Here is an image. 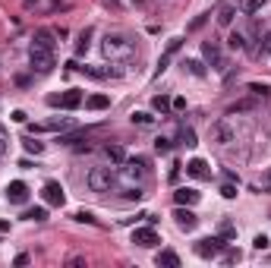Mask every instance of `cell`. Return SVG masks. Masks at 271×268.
<instances>
[{
  "label": "cell",
  "instance_id": "1",
  "mask_svg": "<svg viewBox=\"0 0 271 268\" xmlns=\"http://www.w3.org/2000/svg\"><path fill=\"white\" fill-rule=\"evenodd\" d=\"M85 183H88L92 193H111V186L117 183V177H114L111 167H92L88 177H85Z\"/></svg>",
  "mask_w": 271,
  "mask_h": 268
},
{
  "label": "cell",
  "instance_id": "2",
  "mask_svg": "<svg viewBox=\"0 0 271 268\" xmlns=\"http://www.w3.org/2000/svg\"><path fill=\"white\" fill-rule=\"evenodd\" d=\"M104 54H108V57H126V54H133V41H129V35L108 32V38H104Z\"/></svg>",
  "mask_w": 271,
  "mask_h": 268
},
{
  "label": "cell",
  "instance_id": "3",
  "mask_svg": "<svg viewBox=\"0 0 271 268\" xmlns=\"http://www.w3.org/2000/svg\"><path fill=\"white\" fill-rule=\"evenodd\" d=\"M29 63H32V69L35 73H51L54 69V54L51 51H44V48H32V54H29Z\"/></svg>",
  "mask_w": 271,
  "mask_h": 268
},
{
  "label": "cell",
  "instance_id": "4",
  "mask_svg": "<svg viewBox=\"0 0 271 268\" xmlns=\"http://www.w3.org/2000/svg\"><path fill=\"white\" fill-rule=\"evenodd\" d=\"M224 237H205V240H199L196 243V255H202V259H215V255L224 252Z\"/></svg>",
  "mask_w": 271,
  "mask_h": 268
},
{
  "label": "cell",
  "instance_id": "5",
  "mask_svg": "<svg viewBox=\"0 0 271 268\" xmlns=\"http://www.w3.org/2000/svg\"><path fill=\"white\" fill-rule=\"evenodd\" d=\"M133 243H136V246H142V249L158 246V243H161V237H158L155 224H148V227H136V230H133Z\"/></svg>",
  "mask_w": 271,
  "mask_h": 268
},
{
  "label": "cell",
  "instance_id": "6",
  "mask_svg": "<svg viewBox=\"0 0 271 268\" xmlns=\"http://www.w3.org/2000/svg\"><path fill=\"white\" fill-rule=\"evenodd\" d=\"M173 221H176V227H180V230H186V234L199 227V218H196V212H193L190 205H176V212H173Z\"/></svg>",
  "mask_w": 271,
  "mask_h": 268
},
{
  "label": "cell",
  "instance_id": "7",
  "mask_svg": "<svg viewBox=\"0 0 271 268\" xmlns=\"http://www.w3.org/2000/svg\"><path fill=\"white\" fill-rule=\"evenodd\" d=\"M41 199L48 202V205H57V208H60V205L66 202V196H63V186L57 183V180H48V183H44V190H41Z\"/></svg>",
  "mask_w": 271,
  "mask_h": 268
},
{
  "label": "cell",
  "instance_id": "8",
  "mask_svg": "<svg viewBox=\"0 0 271 268\" xmlns=\"http://www.w3.org/2000/svg\"><path fill=\"white\" fill-rule=\"evenodd\" d=\"M202 57L208 60V66L224 69V51H221V44H218V41H205V44H202Z\"/></svg>",
  "mask_w": 271,
  "mask_h": 268
},
{
  "label": "cell",
  "instance_id": "9",
  "mask_svg": "<svg viewBox=\"0 0 271 268\" xmlns=\"http://www.w3.org/2000/svg\"><path fill=\"white\" fill-rule=\"evenodd\" d=\"M211 136H215V142H221V145H230L233 139H237V130L227 123V120H221V123H215L211 126Z\"/></svg>",
  "mask_w": 271,
  "mask_h": 268
},
{
  "label": "cell",
  "instance_id": "10",
  "mask_svg": "<svg viewBox=\"0 0 271 268\" xmlns=\"http://www.w3.org/2000/svg\"><path fill=\"white\" fill-rule=\"evenodd\" d=\"M7 199H10V202H16V205H22V202L29 199V186L22 183V180H13V183L7 186Z\"/></svg>",
  "mask_w": 271,
  "mask_h": 268
},
{
  "label": "cell",
  "instance_id": "11",
  "mask_svg": "<svg viewBox=\"0 0 271 268\" xmlns=\"http://www.w3.org/2000/svg\"><path fill=\"white\" fill-rule=\"evenodd\" d=\"M82 104H85V98H82L79 88H69V92H63V95H60V108L63 111H76V108H82Z\"/></svg>",
  "mask_w": 271,
  "mask_h": 268
},
{
  "label": "cell",
  "instance_id": "12",
  "mask_svg": "<svg viewBox=\"0 0 271 268\" xmlns=\"http://www.w3.org/2000/svg\"><path fill=\"white\" fill-rule=\"evenodd\" d=\"M186 173H190L193 180H208L211 177V170H208V164H205L202 158H193L190 164H186Z\"/></svg>",
  "mask_w": 271,
  "mask_h": 268
},
{
  "label": "cell",
  "instance_id": "13",
  "mask_svg": "<svg viewBox=\"0 0 271 268\" xmlns=\"http://www.w3.org/2000/svg\"><path fill=\"white\" fill-rule=\"evenodd\" d=\"M32 48L54 51V32H51V29H38V32H35V41H32Z\"/></svg>",
  "mask_w": 271,
  "mask_h": 268
},
{
  "label": "cell",
  "instance_id": "14",
  "mask_svg": "<svg viewBox=\"0 0 271 268\" xmlns=\"http://www.w3.org/2000/svg\"><path fill=\"white\" fill-rule=\"evenodd\" d=\"M173 202H176V205H196V202H199V193H196V190H186V186H180V190L173 193Z\"/></svg>",
  "mask_w": 271,
  "mask_h": 268
},
{
  "label": "cell",
  "instance_id": "15",
  "mask_svg": "<svg viewBox=\"0 0 271 268\" xmlns=\"http://www.w3.org/2000/svg\"><path fill=\"white\" fill-rule=\"evenodd\" d=\"M155 262L164 265V268H176V265H180V255H176L173 249H161V252L155 255Z\"/></svg>",
  "mask_w": 271,
  "mask_h": 268
},
{
  "label": "cell",
  "instance_id": "16",
  "mask_svg": "<svg viewBox=\"0 0 271 268\" xmlns=\"http://www.w3.org/2000/svg\"><path fill=\"white\" fill-rule=\"evenodd\" d=\"M262 7H265V0H240V4H237V10H240L243 16H252V13H258Z\"/></svg>",
  "mask_w": 271,
  "mask_h": 268
},
{
  "label": "cell",
  "instance_id": "17",
  "mask_svg": "<svg viewBox=\"0 0 271 268\" xmlns=\"http://www.w3.org/2000/svg\"><path fill=\"white\" fill-rule=\"evenodd\" d=\"M85 108H88V111H108V108H111V98H108V95H92V98L85 101Z\"/></svg>",
  "mask_w": 271,
  "mask_h": 268
},
{
  "label": "cell",
  "instance_id": "18",
  "mask_svg": "<svg viewBox=\"0 0 271 268\" xmlns=\"http://www.w3.org/2000/svg\"><path fill=\"white\" fill-rule=\"evenodd\" d=\"M104 151H108V158L114 161V164H123V161H126V151H123L120 145H108Z\"/></svg>",
  "mask_w": 271,
  "mask_h": 268
},
{
  "label": "cell",
  "instance_id": "19",
  "mask_svg": "<svg viewBox=\"0 0 271 268\" xmlns=\"http://www.w3.org/2000/svg\"><path fill=\"white\" fill-rule=\"evenodd\" d=\"M88 38H92V29H85V32H79V41H76V54H79V57H82V54L88 51V44H92Z\"/></svg>",
  "mask_w": 271,
  "mask_h": 268
},
{
  "label": "cell",
  "instance_id": "20",
  "mask_svg": "<svg viewBox=\"0 0 271 268\" xmlns=\"http://www.w3.org/2000/svg\"><path fill=\"white\" fill-rule=\"evenodd\" d=\"M227 48H230V51H243V48H246V38H243L240 32H230V38H227Z\"/></svg>",
  "mask_w": 271,
  "mask_h": 268
},
{
  "label": "cell",
  "instance_id": "21",
  "mask_svg": "<svg viewBox=\"0 0 271 268\" xmlns=\"http://www.w3.org/2000/svg\"><path fill=\"white\" fill-rule=\"evenodd\" d=\"M22 218H29V221H44V218H48V208H44V205H38V208H29V212L22 215Z\"/></svg>",
  "mask_w": 271,
  "mask_h": 268
},
{
  "label": "cell",
  "instance_id": "22",
  "mask_svg": "<svg viewBox=\"0 0 271 268\" xmlns=\"http://www.w3.org/2000/svg\"><path fill=\"white\" fill-rule=\"evenodd\" d=\"M151 108H155L158 114H167V111H170V98H164V95H155V101H151Z\"/></svg>",
  "mask_w": 271,
  "mask_h": 268
},
{
  "label": "cell",
  "instance_id": "23",
  "mask_svg": "<svg viewBox=\"0 0 271 268\" xmlns=\"http://www.w3.org/2000/svg\"><path fill=\"white\" fill-rule=\"evenodd\" d=\"M22 145H26V151H32V155H41V151H44V142H38V139H32V136Z\"/></svg>",
  "mask_w": 271,
  "mask_h": 268
},
{
  "label": "cell",
  "instance_id": "24",
  "mask_svg": "<svg viewBox=\"0 0 271 268\" xmlns=\"http://www.w3.org/2000/svg\"><path fill=\"white\" fill-rule=\"evenodd\" d=\"M233 16H237V10H233V7H224V10H221V16H218V22H221V26H230Z\"/></svg>",
  "mask_w": 271,
  "mask_h": 268
},
{
  "label": "cell",
  "instance_id": "25",
  "mask_svg": "<svg viewBox=\"0 0 271 268\" xmlns=\"http://www.w3.org/2000/svg\"><path fill=\"white\" fill-rule=\"evenodd\" d=\"M221 237L224 240H233V237H237V227H233L230 221H221Z\"/></svg>",
  "mask_w": 271,
  "mask_h": 268
},
{
  "label": "cell",
  "instance_id": "26",
  "mask_svg": "<svg viewBox=\"0 0 271 268\" xmlns=\"http://www.w3.org/2000/svg\"><path fill=\"white\" fill-rule=\"evenodd\" d=\"M133 123H139V126H148V123H151V114H145V111H136V114H133Z\"/></svg>",
  "mask_w": 271,
  "mask_h": 268
},
{
  "label": "cell",
  "instance_id": "27",
  "mask_svg": "<svg viewBox=\"0 0 271 268\" xmlns=\"http://www.w3.org/2000/svg\"><path fill=\"white\" fill-rule=\"evenodd\" d=\"M123 196H126V199H129V202H139V199H142V196H145V193H142V190H139V186H129V190H126Z\"/></svg>",
  "mask_w": 271,
  "mask_h": 268
},
{
  "label": "cell",
  "instance_id": "28",
  "mask_svg": "<svg viewBox=\"0 0 271 268\" xmlns=\"http://www.w3.org/2000/svg\"><path fill=\"white\" fill-rule=\"evenodd\" d=\"M249 92H252V95H262V98H271V88L268 85H258V82H252Z\"/></svg>",
  "mask_w": 271,
  "mask_h": 268
},
{
  "label": "cell",
  "instance_id": "29",
  "mask_svg": "<svg viewBox=\"0 0 271 268\" xmlns=\"http://www.w3.org/2000/svg\"><path fill=\"white\" fill-rule=\"evenodd\" d=\"M221 196H224V199H237V186H233V183H224V186H221Z\"/></svg>",
  "mask_w": 271,
  "mask_h": 268
},
{
  "label": "cell",
  "instance_id": "30",
  "mask_svg": "<svg viewBox=\"0 0 271 268\" xmlns=\"http://www.w3.org/2000/svg\"><path fill=\"white\" fill-rule=\"evenodd\" d=\"M180 139H183L186 145H196V133L190 130V126H183V130H180Z\"/></svg>",
  "mask_w": 271,
  "mask_h": 268
},
{
  "label": "cell",
  "instance_id": "31",
  "mask_svg": "<svg viewBox=\"0 0 271 268\" xmlns=\"http://www.w3.org/2000/svg\"><path fill=\"white\" fill-rule=\"evenodd\" d=\"M155 148L161 151V155H167L170 151V139H155Z\"/></svg>",
  "mask_w": 271,
  "mask_h": 268
},
{
  "label": "cell",
  "instance_id": "32",
  "mask_svg": "<svg viewBox=\"0 0 271 268\" xmlns=\"http://www.w3.org/2000/svg\"><path fill=\"white\" fill-rule=\"evenodd\" d=\"M170 57H173V54H167V51L161 54V60H158V76L164 73V69H167V63H170Z\"/></svg>",
  "mask_w": 271,
  "mask_h": 268
},
{
  "label": "cell",
  "instance_id": "33",
  "mask_svg": "<svg viewBox=\"0 0 271 268\" xmlns=\"http://www.w3.org/2000/svg\"><path fill=\"white\" fill-rule=\"evenodd\" d=\"M186 66H190V69H193V76H205V66H202V63H199V60H190V63H186Z\"/></svg>",
  "mask_w": 271,
  "mask_h": 268
},
{
  "label": "cell",
  "instance_id": "34",
  "mask_svg": "<svg viewBox=\"0 0 271 268\" xmlns=\"http://www.w3.org/2000/svg\"><path fill=\"white\" fill-rule=\"evenodd\" d=\"M224 262H240V249H227V255H224Z\"/></svg>",
  "mask_w": 271,
  "mask_h": 268
},
{
  "label": "cell",
  "instance_id": "35",
  "mask_svg": "<svg viewBox=\"0 0 271 268\" xmlns=\"http://www.w3.org/2000/svg\"><path fill=\"white\" fill-rule=\"evenodd\" d=\"M73 218H76V221H85V224H92V221H95V218H92V212H76Z\"/></svg>",
  "mask_w": 271,
  "mask_h": 268
},
{
  "label": "cell",
  "instance_id": "36",
  "mask_svg": "<svg viewBox=\"0 0 271 268\" xmlns=\"http://www.w3.org/2000/svg\"><path fill=\"white\" fill-rule=\"evenodd\" d=\"M170 108H173V111H186V98H173Z\"/></svg>",
  "mask_w": 271,
  "mask_h": 268
},
{
  "label": "cell",
  "instance_id": "37",
  "mask_svg": "<svg viewBox=\"0 0 271 268\" xmlns=\"http://www.w3.org/2000/svg\"><path fill=\"white\" fill-rule=\"evenodd\" d=\"M252 243H255V249H265V246H268V237H265V234H258Z\"/></svg>",
  "mask_w": 271,
  "mask_h": 268
},
{
  "label": "cell",
  "instance_id": "38",
  "mask_svg": "<svg viewBox=\"0 0 271 268\" xmlns=\"http://www.w3.org/2000/svg\"><path fill=\"white\" fill-rule=\"evenodd\" d=\"M180 44H183V38H173V41L167 44V54H176V51H180Z\"/></svg>",
  "mask_w": 271,
  "mask_h": 268
},
{
  "label": "cell",
  "instance_id": "39",
  "mask_svg": "<svg viewBox=\"0 0 271 268\" xmlns=\"http://www.w3.org/2000/svg\"><path fill=\"white\" fill-rule=\"evenodd\" d=\"M205 19H208V16H199V19H193V26H190V29H193V32H196V29H202V26H205Z\"/></svg>",
  "mask_w": 271,
  "mask_h": 268
},
{
  "label": "cell",
  "instance_id": "40",
  "mask_svg": "<svg viewBox=\"0 0 271 268\" xmlns=\"http://www.w3.org/2000/svg\"><path fill=\"white\" fill-rule=\"evenodd\" d=\"M13 120L16 123H26V111H13Z\"/></svg>",
  "mask_w": 271,
  "mask_h": 268
},
{
  "label": "cell",
  "instance_id": "41",
  "mask_svg": "<svg viewBox=\"0 0 271 268\" xmlns=\"http://www.w3.org/2000/svg\"><path fill=\"white\" fill-rule=\"evenodd\" d=\"M104 7H114V10H120V0H101Z\"/></svg>",
  "mask_w": 271,
  "mask_h": 268
},
{
  "label": "cell",
  "instance_id": "42",
  "mask_svg": "<svg viewBox=\"0 0 271 268\" xmlns=\"http://www.w3.org/2000/svg\"><path fill=\"white\" fill-rule=\"evenodd\" d=\"M7 155V142H4V139H0V158H4Z\"/></svg>",
  "mask_w": 271,
  "mask_h": 268
},
{
  "label": "cell",
  "instance_id": "43",
  "mask_svg": "<svg viewBox=\"0 0 271 268\" xmlns=\"http://www.w3.org/2000/svg\"><path fill=\"white\" fill-rule=\"evenodd\" d=\"M35 4H38V0H26V10H29V7H35Z\"/></svg>",
  "mask_w": 271,
  "mask_h": 268
},
{
  "label": "cell",
  "instance_id": "44",
  "mask_svg": "<svg viewBox=\"0 0 271 268\" xmlns=\"http://www.w3.org/2000/svg\"><path fill=\"white\" fill-rule=\"evenodd\" d=\"M265 48H268V51H271V35H268V38H265Z\"/></svg>",
  "mask_w": 271,
  "mask_h": 268
}]
</instances>
